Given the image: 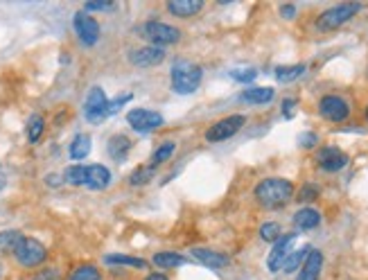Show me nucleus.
<instances>
[{
  "mask_svg": "<svg viewBox=\"0 0 368 280\" xmlns=\"http://www.w3.org/2000/svg\"><path fill=\"white\" fill-rule=\"evenodd\" d=\"M256 202L267 208V210H275V208H283L285 204L292 202L294 197V183L280 179V177H269V179H262L256 190H253Z\"/></svg>",
  "mask_w": 368,
  "mask_h": 280,
  "instance_id": "1",
  "label": "nucleus"
},
{
  "mask_svg": "<svg viewBox=\"0 0 368 280\" xmlns=\"http://www.w3.org/2000/svg\"><path fill=\"white\" fill-rule=\"evenodd\" d=\"M204 71L201 66H196L192 61H177L169 73V82H172V90L177 95H190L196 88L201 86Z\"/></svg>",
  "mask_w": 368,
  "mask_h": 280,
  "instance_id": "2",
  "label": "nucleus"
},
{
  "mask_svg": "<svg viewBox=\"0 0 368 280\" xmlns=\"http://www.w3.org/2000/svg\"><path fill=\"white\" fill-rule=\"evenodd\" d=\"M364 9L362 3H339L330 9H325L323 14H319L317 19V28L321 32H332V30H339L344 28L346 23H350L354 16L359 14Z\"/></svg>",
  "mask_w": 368,
  "mask_h": 280,
  "instance_id": "3",
  "label": "nucleus"
},
{
  "mask_svg": "<svg viewBox=\"0 0 368 280\" xmlns=\"http://www.w3.org/2000/svg\"><path fill=\"white\" fill-rule=\"evenodd\" d=\"M142 38H147L149 46L163 48V46H174L181 41V30H177L174 25H167L161 21H147L142 25Z\"/></svg>",
  "mask_w": 368,
  "mask_h": 280,
  "instance_id": "4",
  "label": "nucleus"
},
{
  "mask_svg": "<svg viewBox=\"0 0 368 280\" xmlns=\"http://www.w3.org/2000/svg\"><path fill=\"white\" fill-rule=\"evenodd\" d=\"M14 258L25 269H36L48 260V249L34 237H23L19 249L14 251Z\"/></svg>",
  "mask_w": 368,
  "mask_h": 280,
  "instance_id": "5",
  "label": "nucleus"
},
{
  "mask_svg": "<svg viewBox=\"0 0 368 280\" xmlns=\"http://www.w3.org/2000/svg\"><path fill=\"white\" fill-rule=\"evenodd\" d=\"M244 125H246V118L244 115H240V113L238 115H226V118L217 120L215 125H210L204 138L208 142H224V140L233 138L235 133H238Z\"/></svg>",
  "mask_w": 368,
  "mask_h": 280,
  "instance_id": "6",
  "label": "nucleus"
},
{
  "mask_svg": "<svg viewBox=\"0 0 368 280\" xmlns=\"http://www.w3.org/2000/svg\"><path fill=\"white\" fill-rule=\"evenodd\" d=\"M84 115L88 123H102L109 118V98L102 86H93L84 100Z\"/></svg>",
  "mask_w": 368,
  "mask_h": 280,
  "instance_id": "7",
  "label": "nucleus"
},
{
  "mask_svg": "<svg viewBox=\"0 0 368 280\" xmlns=\"http://www.w3.org/2000/svg\"><path fill=\"white\" fill-rule=\"evenodd\" d=\"M319 115L327 123H346L350 118V104L341 95H323L319 100Z\"/></svg>",
  "mask_w": 368,
  "mask_h": 280,
  "instance_id": "8",
  "label": "nucleus"
},
{
  "mask_svg": "<svg viewBox=\"0 0 368 280\" xmlns=\"http://www.w3.org/2000/svg\"><path fill=\"white\" fill-rule=\"evenodd\" d=\"M127 123L138 133H149L163 127V115L159 111H149V109H131L127 113Z\"/></svg>",
  "mask_w": 368,
  "mask_h": 280,
  "instance_id": "9",
  "label": "nucleus"
},
{
  "mask_svg": "<svg viewBox=\"0 0 368 280\" xmlns=\"http://www.w3.org/2000/svg\"><path fill=\"white\" fill-rule=\"evenodd\" d=\"M73 28L84 46H95L100 41V23L90 14H86V11H77L73 19Z\"/></svg>",
  "mask_w": 368,
  "mask_h": 280,
  "instance_id": "10",
  "label": "nucleus"
},
{
  "mask_svg": "<svg viewBox=\"0 0 368 280\" xmlns=\"http://www.w3.org/2000/svg\"><path fill=\"white\" fill-rule=\"evenodd\" d=\"M348 154L341 152L335 145H325L317 152V165L323 170V172H341L346 165H348Z\"/></svg>",
  "mask_w": 368,
  "mask_h": 280,
  "instance_id": "11",
  "label": "nucleus"
},
{
  "mask_svg": "<svg viewBox=\"0 0 368 280\" xmlns=\"http://www.w3.org/2000/svg\"><path fill=\"white\" fill-rule=\"evenodd\" d=\"M165 61V50L156 46H142L129 52V63L136 68H154Z\"/></svg>",
  "mask_w": 368,
  "mask_h": 280,
  "instance_id": "12",
  "label": "nucleus"
},
{
  "mask_svg": "<svg viewBox=\"0 0 368 280\" xmlns=\"http://www.w3.org/2000/svg\"><path fill=\"white\" fill-rule=\"evenodd\" d=\"M294 239H296V233H287L283 235L278 242H273L271 247V253H269V258H267V269L271 274H278L283 269V264L287 260V256L292 253V244H294Z\"/></svg>",
  "mask_w": 368,
  "mask_h": 280,
  "instance_id": "13",
  "label": "nucleus"
},
{
  "mask_svg": "<svg viewBox=\"0 0 368 280\" xmlns=\"http://www.w3.org/2000/svg\"><path fill=\"white\" fill-rule=\"evenodd\" d=\"M321 269H323V253L319 249H310L303 264H300L296 280H319Z\"/></svg>",
  "mask_w": 368,
  "mask_h": 280,
  "instance_id": "14",
  "label": "nucleus"
},
{
  "mask_svg": "<svg viewBox=\"0 0 368 280\" xmlns=\"http://www.w3.org/2000/svg\"><path fill=\"white\" fill-rule=\"evenodd\" d=\"M111 183V172L104 165H86V181L84 188L88 190H107Z\"/></svg>",
  "mask_w": 368,
  "mask_h": 280,
  "instance_id": "15",
  "label": "nucleus"
},
{
  "mask_svg": "<svg viewBox=\"0 0 368 280\" xmlns=\"http://www.w3.org/2000/svg\"><path fill=\"white\" fill-rule=\"evenodd\" d=\"M192 256L196 262H201L208 269H224V266L231 264V258L226 253H219L213 249H192Z\"/></svg>",
  "mask_w": 368,
  "mask_h": 280,
  "instance_id": "16",
  "label": "nucleus"
},
{
  "mask_svg": "<svg viewBox=\"0 0 368 280\" xmlns=\"http://www.w3.org/2000/svg\"><path fill=\"white\" fill-rule=\"evenodd\" d=\"M165 7L174 19H192L204 9V0H169Z\"/></svg>",
  "mask_w": 368,
  "mask_h": 280,
  "instance_id": "17",
  "label": "nucleus"
},
{
  "mask_svg": "<svg viewBox=\"0 0 368 280\" xmlns=\"http://www.w3.org/2000/svg\"><path fill=\"white\" fill-rule=\"evenodd\" d=\"M129 152H131V140L125 136V133H115V136L109 138V142H107V154L113 158L115 163L127 161Z\"/></svg>",
  "mask_w": 368,
  "mask_h": 280,
  "instance_id": "18",
  "label": "nucleus"
},
{
  "mask_svg": "<svg viewBox=\"0 0 368 280\" xmlns=\"http://www.w3.org/2000/svg\"><path fill=\"white\" fill-rule=\"evenodd\" d=\"M319 224H321V212L314 210V208L305 206L294 215V226L300 231H312V229H317Z\"/></svg>",
  "mask_w": 368,
  "mask_h": 280,
  "instance_id": "19",
  "label": "nucleus"
},
{
  "mask_svg": "<svg viewBox=\"0 0 368 280\" xmlns=\"http://www.w3.org/2000/svg\"><path fill=\"white\" fill-rule=\"evenodd\" d=\"M25 235L16 229H7V231H0V258L5 256H14V251L19 249L21 239Z\"/></svg>",
  "mask_w": 368,
  "mask_h": 280,
  "instance_id": "20",
  "label": "nucleus"
},
{
  "mask_svg": "<svg viewBox=\"0 0 368 280\" xmlns=\"http://www.w3.org/2000/svg\"><path fill=\"white\" fill-rule=\"evenodd\" d=\"M275 95V90L269 86H253V88H246L242 90L240 100L246 104H269Z\"/></svg>",
  "mask_w": 368,
  "mask_h": 280,
  "instance_id": "21",
  "label": "nucleus"
},
{
  "mask_svg": "<svg viewBox=\"0 0 368 280\" xmlns=\"http://www.w3.org/2000/svg\"><path fill=\"white\" fill-rule=\"evenodd\" d=\"M90 136L88 133H77V136L73 138V142H70V158L73 161H84V158L90 154Z\"/></svg>",
  "mask_w": 368,
  "mask_h": 280,
  "instance_id": "22",
  "label": "nucleus"
},
{
  "mask_svg": "<svg viewBox=\"0 0 368 280\" xmlns=\"http://www.w3.org/2000/svg\"><path fill=\"white\" fill-rule=\"evenodd\" d=\"M152 262L159 266V269H174V266L186 264V258H183L181 253H174V251H161L152 258Z\"/></svg>",
  "mask_w": 368,
  "mask_h": 280,
  "instance_id": "23",
  "label": "nucleus"
},
{
  "mask_svg": "<svg viewBox=\"0 0 368 280\" xmlns=\"http://www.w3.org/2000/svg\"><path fill=\"white\" fill-rule=\"evenodd\" d=\"M174 152H177V142H172V140H165V142H161L159 147L154 150V154H152V158H149V165L156 170L159 165L167 163L169 158L174 156Z\"/></svg>",
  "mask_w": 368,
  "mask_h": 280,
  "instance_id": "24",
  "label": "nucleus"
},
{
  "mask_svg": "<svg viewBox=\"0 0 368 280\" xmlns=\"http://www.w3.org/2000/svg\"><path fill=\"white\" fill-rule=\"evenodd\" d=\"M303 73H305V63L278 66V68H275V79H278L280 84H292L298 77H303Z\"/></svg>",
  "mask_w": 368,
  "mask_h": 280,
  "instance_id": "25",
  "label": "nucleus"
},
{
  "mask_svg": "<svg viewBox=\"0 0 368 280\" xmlns=\"http://www.w3.org/2000/svg\"><path fill=\"white\" fill-rule=\"evenodd\" d=\"M107 264H122V266H131V269H147V262L142 258H134V256H122V253H109L104 258Z\"/></svg>",
  "mask_w": 368,
  "mask_h": 280,
  "instance_id": "26",
  "label": "nucleus"
},
{
  "mask_svg": "<svg viewBox=\"0 0 368 280\" xmlns=\"http://www.w3.org/2000/svg\"><path fill=\"white\" fill-rule=\"evenodd\" d=\"M68 280H102V271L95 264H80L70 271Z\"/></svg>",
  "mask_w": 368,
  "mask_h": 280,
  "instance_id": "27",
  "label": "nucleus"
},
{
  "mask_svg": "<svg viewBox=\"0 0 368 280\" xmlns=\"http://www.w3.org/2000/svg\"><path fill=\"white\" fill-rule=\"evenodd\" d=\"M63 181L68 185H75V188H84L86 181V165H70L63 172Z\"/></svg>",
  "mask_w": 368,
  "mask_h": 280,
  "instance_id": "28",
  "label": "nucleus"
},
{
  "mask_svg": "<svg viewBox=\"0 0 368 280\" xmlns=\"http://www.w3.org/2000/svg\"><path fill=\"white\" fill-rule=\"evenodd\" d=\"M154 175H156V170L152 165L136 167L129 177V185H134V188H138V185H147L149 181H154Z\"/></svg>",
  "mask_w": 368,
  "mask_h": 280,
  "instance_id": "29",
  "label": "nucleus"
},
{
  "mask_svg": "<svg viewBox=\"0 0 368 280\" xmlns=\"http://www.w3.org/2000/svg\"><path fill=\"white\" fill-rule=\"evenodd\" d=\"M46 131V120L41 115H32L28 120V140L30 142H38Z\"/></svg>",
  "mask_w": 368,
  "mask_h": 280,
  "instance_id": "30",
  "label": "nucleus"
},
{
  "mask_svg": "<svg viewBox=\"0 0 368 280\" xmlns=\"http://www.w3.org/2000/svg\"><path fill=\"white\" fill-rule=\"evenodd\" d=\"M307 247L305 249H300V251H292L287 256V260H285V264H283V269L280 271H285V274H294L300 264H303V260H305V256H307Z\"/></svg>",
  "mask_w": 368,
  "mask_h": 280,
  "instance_id": "31",
  "label": "nucleus"
},
{
  "mask_svg": "<svg viewBox=\"0 0 368 280\" xmlns=\"http://www.w3.org/2000/svg\"><path fill=\"white\" fill-rule=\"evenodd\" d=\"M260 237L265 239V242H278V239L283 237V229H280V224H275V222H267V224H262V226H260Z\"/></svg>",
  "mask_w": 368,
  "mask_h": 280,
  "instance_id": "32",
  "label": "nucleus"
},
{
  "mask_svg": "<svg viewBox=\"0 0 368 280\" xmlns=\"http://www.w3.org/2000/svg\"><path fill=\"white\" fill-rule=\"evenodd\" d=\"M319 195H321L319 185H314V183H305L303 188L298 190V195H296V202H300V204H312V202H317Z\"/></svg>",
  "mask_w": 368,
  "mask_h": 280,
  "instance_id": "33",
  "label": "nucleus"
},
{
  "mask_svg": "<svg viewBox=\"0 0 368 280\" xmlns=\"http://www.w3.org/2000/svg\"><path fill=\"white\" fill-rule=\"evenodd\" d=\"M231 77L235 79V82L240 84H251L253 79L258 77V71L256 68H242V71H231Z\"/></svg>",
  "mask_w": 368,
  "mask_h": 280,
  "instance_id": "34",
  "label": "nucleus"
},
{
  "mask_svg": "<svg viewBox=\"0 0 368 280\" xmlns=\"http://www.w3.org/2000/svg\"><path fill=\"white\" fill-rule=\"evenodd\" d=\"M298 145L303 150H312V147H317V145H319V136H317V133H312V131H305V133H300V136H298Z\"/></svg>",
  "mask_w": 368,
  "mask_h": 280,
  "instance_id": "35",
  "label": "nucleus"
},
{
  "mask_svg": "<svg viewBox=\"0 0 368 280\" xmlns=\"http://www.w3.org/2000/svg\"><path fill=\"white\" fill-rule=\"evenodd\" d=\"M32 280H61V274L55 266H48V269H41L32 276Z\"/></svg>",
  "mask_w": 368,
  "mask_h": 280,
  "instance_id": "36",
  "label": "nucleus"
},
{
  "mask_svg": "<svg viewBox=\"0 0 368 280\" xmlns=\"http://www.w3.org/2000/svg\"><path fill=\"white\" fill-rule=\"evenodd\" d=\"M113 9V3H86L84 11H109Z\"/></svg>",
  "mask_w": 368,
  "mask_h": 280,
  "instance_id": "37",
  "label": "nucleus"
},
{
  "mask_svg": "<svg viewBox=\"0 0 368 280\" xmlns=\"http://www.w3.org/2000/svg\"><path fill=\"white\" fill-rule=\"evenodd\" d=\"M296 104H298V102H296L294 98H287V100L283 102V115H285V118H292V115H294V109H296Z\"/></svg>",
  "mask_w": 368,
  "mask_h": 280,
  "instance_id": "38",
  "label": "nucleus"
},
{
  "mask_svg": "<svg viewBox=\"0 0 368 280\" xmlns=\"http://www.w3.org/2000/svg\"><path fill=\"white\" fill-rule=\"evenodd\" d=\"M280 16L287 19V21H292V19L296 16V7H294V5H283V7H280Z\"/></svg>",
  "mask_w": 368,
  "mask_h": 280,
  "instance_id": "39",
  "label": "nucleus"
},
{
  "mask_svg": "<svg viewBox=\"0 0 368 280\" xmlns=\"http://www.w3.org/2000/svg\"><path fill=\"white\" fill-rule=\"evenodd\" d=\"M46 183L52 185V188H57V185L61 183V179H59L57 175H50V177H46Z\"/></svg>",
  "mask_w": 368,
  "mask_h": 280,
  "instance_id": "40",
  "label": "nucleus"
},
{
  "mask_svg": "<svg viewBox=\"0 0 368 280\" xmlns=\"http://www.w3.org/2000/svg\"><path fill=\"white\" fill-rule=\"evenodd\" d=\"M144 280H169V278H167L165 274H149Z\"/></svg>",
  "mask_w": 368,
  "mask_h": 280,
  "instance_id": "41",
  "label": "nucleus"
},
{
  "mask_svg": "<svg viewBox=\"0 0 368 280\" xmlns=\"http://www.w3.org/2000/svg\"><path fill=\"white\" fill-rule=\"evenodd\" d=\"M5 183H7V181H5V175H3V172H0V190L5 188Z\"/></svg>",
  "mask_w": 368,
  "mask_h": 280,
  "instance_id": "42",
  "label": "nucleus"
},
{
  "mask_svg": "<svg viewBox=\"0 0 368 280\" xmlns=\"http://www.w3.org/2000/svg\"><path fill=\"white\" fill-rule=\"evenodd\" d=\"M0 278H3V264H0Z\"/></svg>",
  "mask_w": 368,
  "mask_h": 280,
  "instance_id": "43",
  "label": "nucleus"
},
{
  "mask_svg": "<svg viewBox=\"0 0 368 280\" xmlns=\"http://www.w3.org/2000/svg\"><path fill=\"white\" fill-rule=\"evenodd\" d=\"M366 120H368V104H366Z\"/></svg>",
  "mask_w": 368,
  "mask_h": 280,
  "instance_id": "44",
  "label": "nucleus"
}]
</instances>
